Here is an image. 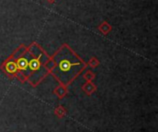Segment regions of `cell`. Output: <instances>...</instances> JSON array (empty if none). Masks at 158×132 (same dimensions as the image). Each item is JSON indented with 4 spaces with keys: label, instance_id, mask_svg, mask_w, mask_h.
Masks as SVG:
<instances>
[{
    "label": "cell",
    "instance_id": "obj_4",
    "mask_svg": "<svg viewBox=\"0 0 158 132\" xmlns=\"http://www.w3.org/2000/svg\"><path fill=\"white\" fill-rule=\"evenodd\" d=\"M6 69L8 73H15L18 68H17V65L14 62H8L6 65Z\"/></svg>",
    "mask_w": 158,
    "mask_h": 132
},
{
    "label": "cell",
    "instance_id": "obj_6",
    "mask_svg": "<svg viewBox=\"0 0 158 132\" xmlns=\"http://www.w3.org/2000/svg\"><path fill=\"white\" fill-rule=\"evenodd\" d=\"M49 1H50V2H53V1H54V0H49Z\"/></svg>",
    "mask_w": 158,
    "mask_h": 132
},
{
    "label": "cell",
    "instance_id": "obj_3",
    "mask_svg": "<svg viewBox=\"0 0 158 132\" xmlns=\"http://www.w3.org/2000/svg\"><path fill=\"white\" fill-rule=\"evenodd\" d=\"M40 68V61L39 59L36 58H32L31 61H29V68L31 71H35Z\"/></svg>",
    "mask_w": 158,
    "mask_h": 132
},
{
    "label": "cell",
    "instance_id": "obj_1",
    "mask_svg": "<svg viewBox=\"0 0 158 132\" xmlns=\"http://www.w3.org/2000/svg\"><path fill=\"white\" fill-rule=\"evenodd\" d=\"M54 74L64 84L69 83L82 68L83 64L67 46L63 47L54 57Z\"/></svg>",
    "mask_w": 158,
    "mask_h": 132
},
{
    "label": "cell",
    "instance_id": "obj_2",
    "mask_svg": "<svg viewBox=\"0 0 158 132\" xmlns=\"http://www.w3.org/2000/svg\"><path fill=\"white\" fill-rule=\"evenodd\" d=\"M17 68L20 70H27L29 68V60L26 57L19 58L17 62Z\"/></svg>",
    "mask_w": 158,
    "mask_h": 132
},
{
    "label": "cell",
    "instance_id": "obj_5",
    "mask_svg": "<svg viewBox=\"0 0 158 132\" xmlns=\"http://www.w3.org/2000/svg\"><path fill=\"white\" fill-rule=\"evenodd\" d=\"M99 29H100V31H101L102 32H104V33H107V32L111 30V27L109 26V24H108V23L104 22V23L99 27Z\"/></svg>",
    "mask_w": 158,
    "mask_h": 132
}]
</instances>
